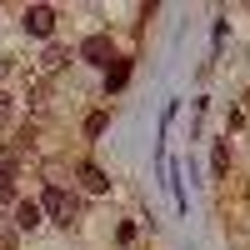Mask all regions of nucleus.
Returning <instances> with one entry per match:
<instances>
[{"label": "nucleus", "mask_w": 250, "mask_h": 250, "mask_svg": "<svg viewBox=\"0 0 250 250\" xmlns=\"http://www.w3.org/2000/svg\"><path fill=\"white\" fill-rule=\"evenodd\" d=\"M40 210H45L55 225H70V220L80 215V200H75L70 190H60V185H50V190L40 195Z\"/></svg>", "instance_id": "nucleus-1"}, {"label": "nucleus", "mask_w": 250, "mask_h": 250, "mask_svg": "<svg viewBox=\"0 0 250 250\" xmlns=\"http://www.w3.org/2000/svg\"><path fill=\"white\" fill-rule=\"evenodd\" d=\"M80 55H85L90 65H105V70H110V60H115L110 35H85V40H80Z\"/></svg>", "instance_id": "nucleus-2"}, {"label": "nucleus", "mask_w": 250, "mask_h": 250, "mask_svg": "<svg viewBox=\"0 0 250 250\" xmlns=\"http://www.w3.org/2000/svg\"><path fill=\"white\" fill-rule=\"evenodd\" d=\"M25 30L30 35H50L55 30V10L50 5H25Z\"/></svg>", "instance_id": "nucleus-3"}, {"label": "nucleus", "mask_w": 250, "mask_h": 250, "mask_svg": "<svg viewBox=\"0 0 250 250\" xmlns=\"http://www.w3.org/2000/svg\"><path fill=\"white\" fill-rule=\"evenodd\" d=\"M40 215H45V210H40V200H20V205H15V225H20V230H35Z\"/></svg>", "instance_id": "nucleus-4"}, {"label": "nucleus", "mask_w": 250, "mask_h": 250, "mask_svg": "<svg viewBox=\"0 0 250 250\" xmlns=\"http://www.w3.org/2000/svg\"><path fill=\"white\" fill-rule=\"evenodd\" d=\"M80 185H85L90 195H100V190H105L110 180H105V170H100V165H80Z\"/></svg>", "instance_id": "nucleus-5"}, {"label": "nucleus", "mask_w": 250, "mask_h": 250, "mask_svg": "<svg viewBox=\"0 0 250 250\" xmlns=\"http://www.w3.org/2000/svg\"><path fill=\"white\" fill-rule=\"evenodd\" d=\"M125 80H130V65H125V60H115V65L105 70V90H120Z\"/></svg>", "instance_id": "nucleus-6"}, {"label": "nucleus", "mask_w": 250, "mask_h": 250, "mask_svg": "<svg viewBox=\"0 0 250 250\" xmlns=\"http://www.w3.org/2000/svg\"><path fill=\"white\" fill-rule=\"evenodd\" d=\"M65 65V50H45V70H60Z\"/></svg>", "instance_id": "nucleus-7"}, {"label": "nucleus", "mask_w": 250, "mask_h": 250, "mask_svg": "<svg viewBox=\"0 0 250 250\" xmlns=\"http://www.w3.org/2000/svg\"><path fill=\"white\" fill-rule=\"evenodd\" d=\"M225 165H230V150H225V145H215V175H225Z\"/></svg>", "instance_id": "nucleus-8"}, {"label": "nucleus", "mask_w": 250, "mask_h": 250, "mask_svg": "<svg viewBox=\"0 0 250 250\" xmlns=\"http://www.w3.org/2000/svg\"><path fill=\"white\" fill-rule=\"evenodd\" d=\"M0 120H5V95H0Z\"/></svg>", "instance_id": "nucleus-9"}]
</instances>
